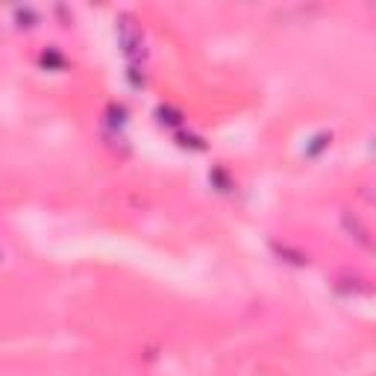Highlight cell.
Returning a JSON list of instances; mask_svg holds the SVG:
<instances>
[{
	"label": "cell",
	"mask_w": 376,
	"mask_h": 376,
	"mask_svg": "<svg viewBox=\"0 0 376 376\" xmlns=\"http://www.w3.org/2000/svg\"><path fill=\"white\" fill-rule=\"evenodd\" d=\"M118 41H121V50L124 56L132 62V65H139L144 59V36H141V27L136 24V18L132 15H121L118 18Z\"/></svg>",
	"instance_id": "6da1fadb"
},
{
	"label": "cell",
	"mask_w": 376,
	"mask_h": 376,
	"mask_svg": "<svg viewBox=\"0 0 376 376\" xmlns=\"http://www.w3.org/2000/svg\"><path fill=\"white\" fill-rule=\"evenodd\" d=\"M344 230L350 232V238H356L365 250L373 247V241H370V227L365 224V220H362L356 212H347V215H344Z\"/></svg>",
	"instance_id": "7a4b0ae2"
},
{
	"label": "cell",
	"mask_w": 376,
	"mask_h": 376,
	"mask_svg": "<svg viewBox=\"0 0 376 376\" xmlns=\"http://www.w3.org/2000/svg\"><path fill=\"white\" fill-rule=\"evenodd\" d=\"M209 183H212V186H215L217 191H224V194H227V191H232V186H235V183L230 180V173H227V168H220V165L209 171Z\"/></svg>",
	"instance_id": "3957f363"
},
{
	"label": "cell",
	"mask_w": 376,
	"mask_h": 376,
	"mask_svg": "<svg viewBox=\"0 0 376 376\" xmlns=\"http://www.w3.org/2000/svg\"><path fill=\"white\" fill-rule=\"evenodd\" d=\"M156 118H159V124H165V127H180L186 115L180 112V109H173V106H159V109H156Z\"/></svg>",
	"instance_id": "277c9868"
},
{
	"label": "cell",
	"mask_w": 376,
	"mask_h": 376,
	"mask_svg": "<svg viewBox=\"0 0 376 376\" xmlns=\"http://www.w3.org/2000/svg\"><path fill=\"white\" fill-rule=\"evenodd\" d=\"M38 62H41L48 71H62V68H65V56H62L56 48H48V50L41 53V59H38Z\"/></svg>",
	"instance_id": "5b68a950"
},
{
	"label": "cell",
	"mask_w": 376,
	"mask_h": 376,
	"mask_svg": "<svg viewBox=\"0 0 376 376\" xmlns=\"http://www.w3.org/2000/svg\"><path fill=\"white\" fill-rule=\"evenodd\" d=\"M12 15H15V21H18V27H36V24H38V15H36L30 6H18Z\"/></svg>",
	"instance_id": "8992f818"
},
{
	"label": "cell",
	"mask_w": 376,
	"mask_h": 376,
	"mask_svg": "<svg viewBox=\"0 0 376 376\" xmlns=\"http://www.w3.org/2000/svg\"><path fill=\"white\" fill-rule=\"evenodd\" d=\"M176 141H180L183 147H191V150H206V141L200 136H194V132H176Z\"/></svg>",
	"instance_id": "52a82bcc"
},
{
	"label": "cell",
	"mask_w": 376,
	"mask_h": 376,
	"mask_svg": "<svg viewBox=\"0 0 376 376\" xmlns=\"http://www.w3.org/2000/svg\"><path fill=\"white\" fill-rule=\"evenodd\" d=\"M312 141H315V144L306 147V156H321V153H323L329 144H333V136H329V132H321V136H315Z\"/></svg>",
	"instance_id": "ba28073f"
},
{
	"label": "cell",
	"mask_w": 376,
	"mask_h": 376,
	"mask_svg": "<svg viewBox=\"0 0 376 376\" xmlns=\"http://www.w3.org/2000/svg\"><path fill=\"white\" fill-rule=\"evenodd\" d=\"M276 253H279V256H289L285 262L300 264V268H303V264H308V256H306V253H300V250H291V247H276Z\"/></svg>",
	"instance_id": "9c48e42d"
},
{
	"label": "cell",
	"mask_w": 376,
	"mask_h": 376,
	"mask_svg": "<svg viewBox=\"0 0 376 376\" xmlns=\"http://www.w3.org/2000/svg\"><path fill=\"white\" fill-rule=\"evenodd\" d=\"M127 77H129V82L136 85V88H144V85H147V77H144V68H141V65H129Z\"/></svg>",
	"instance_id": "30bf717a"
}]
</instances>
